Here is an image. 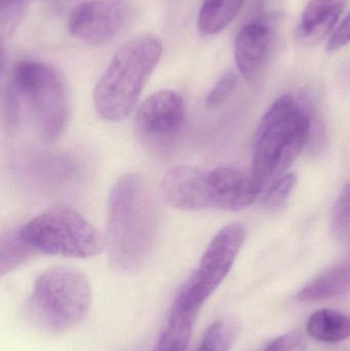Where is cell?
Returning a JSON list of instances; mask_svg holds the SVG:
<instances>
[{
  "mask_svg": "<svg viewBox=\"0 0 350 351\" xmlns=\"http://www.w3.org/2000/svg\"><path fill=\"white\" fill-rule=\"evenodd\" d=\"M155 194L144 176L129 173L113 185L107 210V245L114 269L138 271L151 256L158 231Z\"/></svg>",
  "mask_w": 350,
  "mask_h": 351,
  "instance_id": "6da1fadb",
  "label": "cell"
},
{
  "mask_svg": "<svg viewBox=\"0 0 350 351\" xmlns=\"http://www.w3.org/2000/svg\"><path fill=\"white\" fill-rule=\"evenodd\" d=\"M24 112L45 142L57 141L69 121L63 80L53 68L35 60H23L14 66L4 93V119L8 129L18 127Z\"/></svg>",
  "mask_w": 350,
  "mask_h": 351,
  "instance_id": "7a4b0ae2",
  "label": "cell"
},
{
  "mask_svg": "<svg viewBox=\"0 0 350 351\" xmlns=\"http://www.w3.org/2000/svg\"><path fill=\"white\" fill-rule=\"evenodd\" d=\"M162 55V41L144 35L129 41L113 56L94 90V104L105 121H123L139 100Z\"/></svg>",
  "mask_w": 350,
  "mask_h": 351,
  "instance_id": "3957f363",
  "label": "cell"
},
{
  "mask_svg": "<svg viewBox=\"0 0 350 351\" xmlns=\"http://www.w3.org/2000/svg\"><path fill=\"white\" fill-rule=\"evenodd\" d=\"M308 104L283 96L273 103L259 125L253 156L252 179L261 190L285 175L310 141Z\"/></svg>",
  "mask_w": 350,
  "mask_h": 351,
  "instance_id": "277c9868",
  "label": "cell"
},
{
  "mask_svg": "<svg viewBox=\"0 0 350 351\" xmlns=\"http://www.w3.org/2000/svg\"><path fill=\"white\" fill-rule=\"evenodd\" d=\"M92 288L79 270L49 268L35 280L25 306L29 321L49 333H62L79 325L90 311Z\"/></svg>",
  "mask_w": 350,
  "mask_h": 351,
  "instance_id": "5b68a950",
  "label": "cell"
},
{
  "mask_svg": "<svg viewBox=\"0 0 350 351\" xmlns=\"http://www.w3.org/2000/svg\"><path fill=\"white\" fill-rule=\"evenodd\" d=\"M32 252L62 257H95L105 249L101 233L79 213L57 206L41 213L18 229Z\"/></svg>",
  "mask_w": 350,
  "mask_h": 351,
  "instance_id": "8992f818",
  "label": "cell"
},
{
  "mask_svg": "<svg viewBox=\"0 0 350 351\" xmlns=\"http://www.w3.org/2000/svg\"><path fill=\"white\" fill-rule=\"evenodd\" d=\"M245 241V228L232 223L220 229L208 245L197 269L179 291L172 307L199 315L234 266Z\"/></svg>",
  "mask_w": 350,
  "mask_h": 351,
  "instance_id": "52a82bcc",
  "label": "cell"
},
{
  "mask_svg": "<svg viewBox=\"0 0 350 351\" xmlns=\"http://www.w3.org/2000/svg\"><path fill=\"white\" fill-rule=\"evenodd\" d=\"M186 119V106L181 95L162 90L146 99L138 109L135 131L140 141L153 152L172 147Z\"/></svg>",
  "mask_w": 350,
  "mask_h": 351,
  "instance_id": "ba28073f",
  "label": "cell"
},
{
  "mask_svg": "<svg viewBox=\"0 0 350 351\" xmlns=\"http://www.w3.org/2000/svg\"><path fill=\"white\" fill-rule=\"evenodd\" d=\"M134 16L133 6L125 0H88L70 12L68 30L79 40L101 45L118 36Z\"/></svg>",
  "mask_w": 350,
  "mask_h": 351,
  "instance_id": "9c48e42d",
  "label": "cell"
},
{
  "mask_svg": "<svg viewBox=\"0 0 350 351\" xmlns=\"http://www.w3.org/2000/svg\"><path fill=\"white\" fill-rule=\"evenodd\" d=\"M260 189L252 177L230 167L213 170L201 169L199 179V197L201 208L240 210L256 199Z\"/></svg>",
  "mask_w": 350,
  "mask_h": 351,
  "instance_id": "30bf717a",
  "label": "cell"
},
{
  "mask_svg": "<svg viewBox=\"0 0 350 351\" xmlns=\"http://www.w3.org/2000/svg\"><path fill=\"white\" fill-rule=\"evenodd\" d=\"M273 40V31L264 23H249L238 31L234 43V59L246 80H253L262 69Z\"/></svg>",
  "mask_w": 350,
  "mask_h": 351,
  "instance_id": "8fae6325",
  "label": "cell"
},
{
  "mask_svg": "<svg viewBox=\"0 0 350 351\" xmlns=\"http://www.w3.org/2000/svg\"><path fill=\"white\" fill-rule=\"evenodd\" d=\"M345 6V0H310L296 31L299 43L312 45L322 41L338 22Z\"/></svg>",
  "mask_w": 350,
  "mask_h": 351,
  "instance_id": "7c38bea8",
  "label": "cell"
},
{
  "mask_svg": "<svg viewBox=\"0 0 350 351\" xmlns=\"http://www.w3.org/2000/svg\"><path fill=\"white\" fill-rule=\"evenodd\" d=\"M350 291V259L333 266L304 287L298 298L303 302L327 300Z\"/></svg>",
  "mask_w": 350,
  "mask_h": 351,
  "instance_id": "4fadbf2b",
  "label": "cell"
},
{
  "mask_svg": "<svg viewBox=\"0 0 350 351\" xmlns=\"http://www.w3.org/2000/svg\"><path fill=\"white\" fill-rule=\"evenodd\" d=\"M306 330L316 341L340 343L350 338V317L333 309H321L310 315Z\"/></svg>",
  "mask_w": 350,
  "mask_h": 351,
  "instance_id": "5bb4252c",
  "label": "cell"
},
{
  "mask_svg": "<svg viewBox=\"0 0 350 351\" xmlns=\"http://www.w3.org/2000/svg\"><path fill=\"white\" fill-rule=\"evenodd\" d=\"M246 0H203L199 10V30L205 36L219 34L242 10Z\"/></svg>",
  "mask_w": 350,
  "mask_h": 351,
  "instance_id": "9a60e30c",
  "label": "cell"
},
{
  "mask_svg": "<svg viewBox=\"0 0 350 351\" xmlns=\"http://www.w3.org/2000/svg\"><path fill=\"white\" fill-rule=\"evenodd\" d=\"M197 317L171 309L154 351H187Z\"/></svg>",
  "mask_w": 350,
  "mask_h": 351,
  "instance_id": "2e32d148",
  "label": "cell"
},
{
  "mask_svg": "<svg viewBox=\"0 0 350 351\" xmlns=\"http://www.w3.org/2000/svg\"><path fill=\"white\" fill-rule=\"evenodd\" d=\"M240 326L238 319L226 317L212 324L195 351H230L238 339Z\"/></svg>",
  "mask_w": 350,
  "mask_h": 351,
  "instance_id": "e0dca14e",
  "label": "cell"
},
{
  "mask_svg": "<svg viewBox=\"0 0 350 351\" xmlns=\"http://www.w3.org/2000/svg\"><path fill=\"white\" fill-rule=\"evenodd\" d=\"M31 250L18 237V231L2 235L0 249V271L1 276L8 274L26 261Z\"/></svg>",
  "mask_w": 350,
  "mask_h": 351,
  "instance_id": "ac0fdd59",
  "label": "cell"
},
{
  "mask_svg": "<svg viewBox=\"0 0 350 351\" xmlns=\"http://www.w3.org/2000/svg\"><path fill=\"white\" fill-rule=\"evenodd\" d=\"M350 231V182L341 190L333 208L331 232L335 239H345Z\"/></svg>",
  "mask_w": 350,
  "mask_h": 351,
  "instance_id": "d6986e66",
  "label": "cell"
},
{
  "mask_svg": "<svg viewBox=\"0 0 350 351\" xmlns=\"http://www.w3.org/2000/svg\"><path fill=\"white\" fill-rule=\"evenodd\" d=\"M297 176L294 173H289L277 178L263 197V208L269 210L281 208L293 192L297 184Z\"/></svg>",
  "mask_w": 350,
  "mask_h": 351,
  "instance_id": "ffe728a7",
  "label": "cell"
},
{
  "mask_svg": "<svg viewBox=\"0 0 350 351\" xmlns=\"http://www.w3.org/2000/svg\"><path fill=\"white\" fill-rule=\"evenodd\" d=\"M27 10V0H1L0 31L1 38L10 37L22 22Z\"/></svg>",
  "mask_w": 350,
  "mask_h": 351,
  "instance_id": "44dd1931",
  "label": "cell"
},
{
  "mask_svg": "<svg viewBox=\"0 0 350 351\" xmlns=\"http://www.w3.org/2000/svg\"><path fill=\"white\" fill-rule=\"evenodd\" d=\"M236 86H238V77L234 72H227L224 74L210 90L205 100L207 106L209 108H217L221 106L236 90Z\"/></svg>",
  "mask_w": 350,
  "mask_h": 351,
  "instance_id": "7402d4cb",
  "label": "cell"
},
{
  "mask_svg": "<svg viewBox=\"0 0 350 351\" xmlns=\"http://www.w3.org/2000/svg\"><path fill=\"white\" fill-rule=\"evenodd\" d=\"M262 351H308V346L301 333L291 331L273 339Z\"/></svg>",
  "mask_w": 350,
  "mask_h": 351,
  "instance_id": "603a6c76",
  "label": "cell"
},
{
  "mask_svg": "<svg viewBox=\"0 0 350 351\" xmlns=\"http://www.w3.org/2000/svg\"><path fill=\"white\" fill-rule=\"evenodd\" d=\"M350 43V12L345 20L338 25L329 39L327 49L329 51H336Z\"/></svg>",
  "mask_w": 350,
  "mask_h": 351,
  "instance_id": "cb8c5ba5",
  "label": "cell"
}]
</instances>
